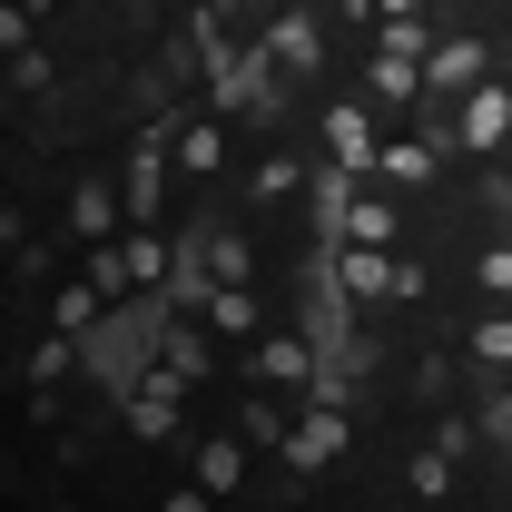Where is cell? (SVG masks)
<instances>
[{"label":"cell","instance_id":"52a82bcc","mask_svg":"<svg viewBox=\"0 0 512 512\" xmlns=\"http://www.w3.org/2000/svg\"><path fill=\"white\" fill-rule=\"evenodd\" d=\"M444 158H453V148H444V128H384L375 178H384L394 197H424L434 178H444Z\"/></svg>","mask_w":512,"mask_h":512},{"label":"cell","instance_id":"44dd1931","mask_svg":"<svg viewBox=\"0 0 512 512\" xmlns=\"http://www.w3.org/2000/svg\"><path fill=\"white\" fill-rule=\"evenodd\" d=\"M473 365H483V375H512V316H483V325H473Z\"/></svg>","mask_w":512,"mask_h":512},{"label":"cell","instance_id":"ac0fdd59","mask_svg":"<svg viewBox=\"0 0 512 512\" xmlns=\"http://www.w3.org/2000/svg\"><path fill=\"white\" fill-rule=\"evenodd\" d=\"M453 473H463V453H453V444H424L414 463H404V493H414V503H453Z\"/></svg>","mask_w":512,"mask_h":512},{"label":"cell","instance_id":"ffe728a7","mask_svg":"<svg viewBox=\"0 0 512 512\" xmlns=\"http://www.w3.org/2000/svg\"><path fill=\"white\" fill-rule=\"evenodd\" d=\"M473 286H483L493 306H512V227H503V237H493L483 256H473Z\"/></svg>","mask_w":512,"mask_h":512},{"label":"cell","instance_id":"e0dca14e","mask_svg":"<svg viewBox=\"0 0 512 512\" xmlns=\"http://www.w3.org/2000/svg\"><path fill=\"white\" fill-rule=\"evenodd\" d=\"M197 453V483L207 493H247V444L237 434H207V444H188Z\"/></svg>","mask_w":512,"mask_h":512},{"label":"cell","instance_id":"4fadbf2b","mask_svg":"<svg viewBox=\"0 0 512 512\" xmlns=\"http://www.w3.org/2000/svg\"><path fill=\"white\" fill-rule=\"evenodd\" d=\"M178 168L188 178H217L227 168V109H178Z\"/></svg>","mask_w":512,"mask_h":512},{"label":"cell","instance_id":"d4e9b609","mask_svg":"<svg viewBox=\"0 0 512 512\" xmlns=\"http://www.w3.org/2000/svg\"><path fill=\"white\" fill-rule=\"evenodd\" d=\"M483 434H493V444H512V394H493V404H483Z\"/></svg>","mask_w":512,"mask_h":512},{"label":"cell","instance_id":"2e32d148","mask_svg":"<svg viewBox=\"0 0 512 512\" xmlns=\"http://www.w3.org/2000/svg\"><path fill=\"white\" fill-rule=\"evenodd\" d=\"M316 188V168L296 158V148H276V158H256V178H247V197L256 207H286V197H306Z\"/></svg>","mask_w":512,"mask_h":512},{"label":"cell","instance_id":"5bb4252c","mask_svg":"<svg viewBox=\"0 0 512 512\" xmlns=\"http://www.w3.org/2000/svg\"><path fill=\"white\" fill-rule=\"evenodd\" d=\"M119 256H128V286H138V296H168V276H178V247H168L158 227H119Z\"/></svg>","mask_w":512,"mask_h":512},{"label":"cell","instance_id":"484cf974","mask_svg":"<svg viewBox=\"0 0 512 512\" xmlns=\"http://www.w3.org/2000/svg\"><path fill=\"white\" fill-rule=\"evenodd\" d=\"M424 0H365V20H414Z\"/></svg>","mask_w":512,"mask_h":512},{"label":"cell","instance_id":"7c38bea8","mask_svg":"<svg viewBox=\"0 0 512 512\" xmlns=\"http://www.w3.org/2000/svg\"><path fill=\"white\" fill-rule=\"evenodd\" d=\"M197 316L217 325V345H256L266 335V316H256V276H227V286H207V306Z\"/></svg>","mask_w":512,"mask_h":512},{"label":"cell","instance_id":"4316f807","mask_svg":"<svg viewBox=\"0 0 512 512\" xmlns=\"http://www.w3.org/2000/svg\"><path fill=\"white\" fill-rule=\"evenodd\" d=\"M20 10H30V20H50V10H60V0H20Z\"/></svg>","mask_w":512,"mask_h":512},{"label":"cell","instance_id":"5b68a950","mask_svg":"<svg viewBox=\"0 0 512 512\" xmlns=\"http://www.w3.org/2000/svg\"><path fill=\"white\" fill-rule=\"evenodd\" d=\"M483 79H493V40H483V30H444V40L424 50V99H434V109H453V99L483 89Z\"/></svg>","mask_w":512,"mask_h":512},{"label":"cell","instance_id":"cb8c5ba5","mask_svg":"<svg viewBox=\"0 0 512 512\" xmlns=\"http://www.w3.org/2000/svg\"><path fill=\"white\" fill-rule=\"evenodd\" d=\"M10 79H20V99H40V89H50V50H40V40L10 50Z\"/></svg>","mask_w":512,"mask_h":512},{"label":"cell","instance_id":"7402d4cb","mask_svg":"<svg viewBox=\"0 0 512 512\" xmlns=\"http://www.w3.org/2000/svg\"><path fill=\"white\" fill-rule=\"evenodd\" d=\"M247 434H256V444H286V434H296V414H286L276 394H256V404H247Z\"/></svg>","mask_w":512,"mask_h":512},{"label":"cell","instance_id":"ba28073f","mask_svg":"<svg viewBox=\"0 0 512 512\" xmlns=\"http://www.w3.org/2000/svg\"><path fill=\"white\" fill-rule=\"evenodd\" d=\"M256 384H276V394H316V375H325V345L306 335V325H276V335H256Z\"/></svg>","mask_w":512,"mask_h":512},{"label":"cell","instance_id":"277c9868","mask_svg":"<svg viewBox=\"0 0 512 512\" xmlns=\"http://www.w3.org/2000/svg\"><path fill=\"white\" fill-rule=\"evenodd\" d=\"M325 168H355V178H375V158H384V109L375 99H325Z\"/></svg>","mask_w":512,"mask_h":512},{"label":"cell","instance_id":"30bf717a","mask_svg":"<svg viewBox=\"0 0 512 512\" xmlns=\"http://www.w3.org/2000/svg\"><path fill=\"white\" fill-rule=\"evenodd\" d=\"M148 355H158L168 375L207 384V375H217V325H207V316H188V306H168V316H158V345H148Z\"/></svg>","mask_w":512,"mask_h":512},{"label":"cell","instance_id":"3957f363","mask_svg":"<svg viewBox=\"0 0 512 512\" xmlns=\"http://www.w3.org/2000/svg\"><path fill=\"white\" fill-rule=\"evenodd\" d=\"M345 444H355V404H325V394H306V404H296V434H286V473H296V483H316L325 463H345Z\"/></svg>","mask_w":512,"mask_h":512},{"label":"cell","instance_id":"6da1fadb","mask_svg":"<svg viewBox=\"0 0 512 512\" xmlns=\"http://www.w3.org/2000/svg\"><path fill=\"white\" fill-rule=\"evenodd\" d=\"M444 148L453 158H473V168H493V158H512V79L493 69L483 89H463L444 109Z\"/></svg>","mask_w":512,"mask_h":512},{"label":"cell","instance_id":"8992f818","mask_svg":"<svg viewBox=\"0 0 512 512\" xmlns=\"http://www.w3.org/2000/svg\"><path fill=\"white\" fill-rule=\"evenodd\" d=\"M256 50H266V69H276L286 89H316V79H325V30H316V10H276Z\"/></svg>","mask_w":512,"mask_h":512},{"label":"cell","instance_id":"7a4b0ae2","mask_svg":"<svg viewBox=\"0 0 512 512\" xmlns=\"http://www.w3.org/2000/svg\"><path fill=\"white\" fill-rule=\"evenodd\" d=\"M188 394H197L188 375H168V365L148 355V365L119 384V424L138 434V444H188Z\"/></svg>","mask_w":512,"mask_h":512},{"label":"cell","instance_id":"d6986e66","mask_svg":"<svg viewBox=\"0 0 512 512\" xmlns=\"http://www.w3.org/2000/svg\"><path fill=\"white\" fill-rule=\"evenodd\" d=\"M79 365H89V345H79V335H60V325L30 345V384H69Z\"/></svg>","mask_w":512,"mask_h":512},{"label":"cell","instance_id":"83f0119b","mask_svg":"<svg viewBox=\"0 0 512 512\" xmlns=\"http://www.w3.org/2000/svg\"><path fill=\"white\" fill-rule=\"evenodd\" d=\"M109 10H148V0H109Z\"/></svg>","mask_w":512,"mask_h":512},{"label":"cell","instance_id":"8fae6325","mask_svg":"<svg viewBox=\"0 0 512 512\" xmlns=\"http://www.w3.org/2000/svg\"><path fill=\"white\" fill-rule=\"evenodd\" d=\"M345 306H394V247H325Z\"/></svg>","mask_w":512,"mask_h":512},{"label":"cell","instance_id":"9c48e42d","mask_svg":"<svg viewBox=\"0 0 512 512\" xmlns=\"http://www.w3.org/2000/svg\"><path fill=\"white\" fill-rule=\"evenodd\" d=\"M119 227H128V197L109 188V178H89V168H79L69 197H60V237H69V247H109Z\"/></svg>","mask_w":512,"mask_h":512},{"label":"cell","instance_id":"9a60e30c","mask_svg":"<svg viewBox=\"0 0 512 512\" xmlns=\"http://www.w3.org/2000/svg\"><path fill=\"white\" fill-rule=\"evenodd\" d=\"M50 325H60V335H79V345H89V335L109 325V286H99V276L79 266V276H69L60 296H50Z\"/></svg>","mask_w":512,"mask_h":512},{"label":"cell","instance_id":"603a6c76","mask_svg":"<svg viewBox=\"0 0 512 512\" xmlns=\"http://www.w3.org/2000/svg\"><path fill=\"white\" fill-rule=\"evenodd\" d=\"M434 296V276H424V256H404L394 247V306H424Z\"/></svg>","mask_w":512,"mask_h":512}]
</instances>
